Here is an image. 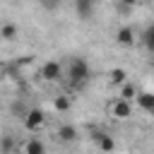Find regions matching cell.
<instances>
[{
  "label": "cell",
  "instance_id": "10",
  "mask_svg": "<svg viewBox=\"0 0 154 154\" xmlns=\"http://www.w3.org/2000/svg\"><path fill=\"white\" fill-rule=\"evenodd\" d=\"M17 34H19V29H17V24H12V22H5V24L0 26V38H2V41H14Z\"/></svg>",
  "mask_w": 154,
  "mask_h": 154
},
{
  "label": "cell",
  "instance_id": "2",
  "mask_svg": "<svg viewBox=\"0 0 154 154\" xmlns=\"http://www.w3.org/2000/svg\"><path fill=\"white\" fill-rule=\"evenodd\" d=\"M43 120H46V113H43L41 108H29L26 116H24V128H26L29 132H36V130L43 125Z\"/></svg>",
  "mask_w": 154,
  "mask_h": 154
},
{
  "label": "cell",
  "instance_id": "13",
  "mask_svg": "<svg viewBox=\"0 0 154 154\" xmlns=\"http://www.w3.org/2000/svg\"><path fill=\"white\" fill-rule=\"evenodd\" d=\"M142 43H144L147 51H154V26H152V24L144 26V31H142Z\"/></svg>",
  "mask_w": 154,
  "mask_h": 154
},
{
  "label": "cell",
  "instance_id": "18",
  "mask_svg": "<svg viewBox=\"0 0 154 154\" xmlns=\"http://www.w3.org/2000/svg\"><path fill=\"white\" fill-rule=\"evenodd\" d=\"M41 5H43L46 10H58V7H60V0H41Z\"/></svg>",
  "mask_w": 154,
  "mask_h": 154
},
{
  "label": "cell",
  "instance_id": "12",
  "mask_svg": "<svg viewBox=\"0 0 154 154\" xmlns=\"http://www.w3.org/2000/svg\"><path fill=\"white\" fill-rule=\"evenodd\" d=\"M108 79H111V84H125L128 72H125L123 67H113V70L108 72Z\"/></svg>",
  "mask_w": 154,
  "mask_h": 154
},
{
  "label": "cell",
  "instance_id": "1",
  "mask_svg": "<svg viewBox=\"0 0 154 154\" xmlns=\"http://www.w3.org/2000/svg\"><path fill=\"white\" fill-rule=\"evenodd\" d=\"M67 77H70V84L79 89V87L89 79V63H87L84 58H72V60H70Z\"/></svg>",
  "mask_w": 154,
  "mask_h": 154
},
{
  "label": "cell",
  "instance_id": "5",
  "mask_svg": "<svg viewBox=\"0 0 154 154\" xmlns=\"http://www.w3.org/2000/svg\"><path fill=\"white\" fill-rule=\"evenodd\" d=\"M94 142L99 144V149H101L103 154H108V152L116 149V140H113L108 132H103V130H96V132H94Z\"/></svg>",
  "mask_w": 154,
  "mask_h": 154
},
{
  "label": "cell",
  "instance_id": "3",
  "mask_svg": "<svg viewBox=\"0 0 154 154\" xmlns=\"http://www.w3.org/2000/svg\"><path fill=\"white\" fill-rule=\"evenodd\" d=\"M111 116L113 118H118V120H125V118H130L132 116V103L130 101H123V99H116L113 103H111Z\"/></svg>",
  "mask_w": 154,
  "mask_h": 154
},
{
  "label": "cell",
  "instance_id": "15",
  "mask_svg": "<svg viewBox=\"0 0 154 154\" xmlns=\"http://www.w3.org/2000/svg\"><path fill=\"white\" fill-rule=\"evenodd\" d=\"M135 96H137V91H135V84L125 82V84H123V89H120V96H118V99H123V101H132Z\"/></svg>",
  "mask_w": 154,
  "mask_h": 154
},
{
  "label": "cell",
  "instance_id": "19",
  "mask_svg": "<svg viewBox=\"0 0 154 154\" xmlns=\"http://www.w3.org/2000/svg\"><path fill=\"white\" fill-rule=\"evenodd\" d=\"M118 2H120L123 7H128V10H132V7H135V5L140 2V0H118Z\"/></svg>",
  "mask_w": 154,
  "mask_h": 154
},
{
  "label": "cell",
  "instance_id": "9",
  "mask_svg": "<svg viewBox=\"0 0 154 154\" xmlns=\"http://www.w3.org/2000/svg\"><path fill=\"white\" fill-rule=\"evenodd\" d=\"M135 99H137V103H140L142 111H147V113L154 111V94H152V91H142V94H137Z\"/></svg>",
  "mask_w": 154,
  "mask_h": 154
},
{
  "label": "cell",
  "instance_id": "14",
  "mask_svg": "<svg viewBox=\"0 0 154 154\" xmlns=\"http://www.w3.org/2000/svg\"><path fill=\"white\" fill-rule=\"evenodd\" d=\"M12 149H14V137L0 135V154H12Z\"/></svg>",
  "mask_w": 154,
  "mask_h": 154
},
{
  "label": "cell",
  "instance_id": "7",
  "mask_svg": "<svg viewBox=\"0 0 154 154\" xmlns=\"http://www.w3.org/2000/svg\"><path fill=\"white\" fill-rule=\"evenodd\" d=\"M58 140L65 142V144L77 142V128H75V125H60V128H58Z\"/></svg>",
  "mask_w": 154,
  "mask_h": 154
},
{
  "label": "cell",
  "instance_id": "16",
  "mask_svg": "<svg viewBox=\"0 0 154 154\" xmlns=\"http://www.w3.org/2000/svg\"><path fill=\"white\" fill-rule=\"evenodd\" d=\"M53 108H55L58 113H65V111H70V99H67V96H55V101H53Z\"/></svg>",
  "mask_w": 154,
  "mask_h": 154
},
{
  "label": "cell",
  "instance_id": "4",
  "mask_svg": "<svg viewBox=\"0 0 154 154\" xmlns=\"http://www.w3.org/2000/svg\"><path fill=\"white\" fill-rule=\"evenodd\" d=\"M60 72H63V65H60L58 60H46V63L41 65V77H43L46 82H55V79L60 77Z\"/></svg>",
  "mask_w": 154,
  "mask_h": 154
},
{
  "label": "cell",
  "instance_id": "6",
  "mask_svg": "<svg viewBox=\"0 0 154 154\" xmlns=\"http://www.w3.org/2000/svg\"><path fill=\"white\" fill-rule=\"evenodd\" d=\"M116 41H118L120 46H132V43H135V29H132V26H120V29L116 31Z\"/></svg>",
  "mask_w": 154,
  "mask_h": 154
},
{
  "label": "cell",
  "instance_id": "8",
  "mask_svg": "<svg viewBox=\"0 0 154 154\" xmlns=\"http://www.w3.org/2000/svg\"><path fill=\"white\" fill-rule=\"evenodd\" d=\"M75 10L82 19H89L94 12V0H75Z\"/></svg>",
  "mask_w": 154,
  "mask_h": 154
},
{
  "label": "cell",
  "instance_id": "11",
  "mask_svg": "<svg viewBox=\"0 0 154 154\" xmlns=\"http://www.w3.org/2000/svg\"><path fill=\"white\" fill-rule=\"evenodd\" d=\"M24 154H46V144H43L38 137H31V140L24 144Z\"/></svg>",
  "mask_w": 154,
  "mask_h": 154
},
{
  "label": "cell",
  "instance_id": "17",
  "mask_svg": "<svg viewBox=\"0 0 154 154\" xmlns=\"http://www.w3.org/2000/svg\"><path fill=\"white\" fill-rule=\"evenodd\" d=\"M26 111H29V108H26L24 103H19V101H14V103H12V113H14L17 118H22V120H24V116H26Z\"/></svg>",
  "mask_w": 154,
  "mask_h": 154
}]
</instances>
